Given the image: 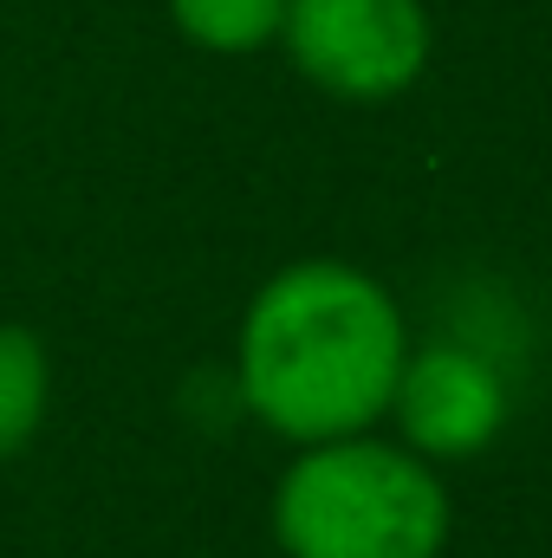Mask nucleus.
I'll return each instance as SVG.
<instances>
[{
    "label": "nucleus",
    "instance_id": "obj_1",
    "mask_svg": "<svg viewBox=\"0 0 552 558\" xmlns=\"http://www.w3.org/2000/svg\"><path fill=\"white\" fill-rule=\"evenodd\" d=\"M404 357V312L377 279L299 260L248 305L241 397L286 441H345L391 410Z\"/></svg>",
    "mask_w": 552,
    "mask_h": 558
},
{
    "label": "nucleus",
    "instance_id": "obj_2",
    "mask_svg": "<svg viewBox=\"0 0 552 558\" xmlns=\"http://www.w3.org/2000/svg\"><path fill=\"white\" fill-rule=\"evenodd\" d=\"M274 533L292 558H435L448 494L422 454L391 441H312L279 481Z\"/></svg>",
    "mask_w": 552,
    "mask_h": 558
},
{
    "label": "nucleus",
    "instance_id": "obj_3",
    "mask_svg": "<svg viewBox=\"0 0 552 558\" xmlns=\"http://www.w3.org/2000/svg\"><path fill=\"white\" fill-rule=\"evenodd\" d=\"M279 39L292 65L332 98H397L429 65L422 0H286Z\"/></svg>",
    "mask_w": 552,
    "mask_h": 558
},
{
    "label": "nucleus",
    "instance_id": "obj_4",
    "mask_svg": "<svg viewBox=\"0 0 552 558\" xmlns=\"http://www.w3.org/2000/svg\"><path fill=\"white\" fill-rule=\"evenodd\" d=\"M391 410L429 461H461V454H475L501 435L507 384L488 357H475L461 344H429V351L404 357Z\"/></svg>",
    "mask_w": 552,
    "mask_h": 558
},
{
    "label": "nucleus",
    "instance_id": "obj_5",
    "mask_svg": "<svg viewBox=\"0 0 552 558\" xmlns=\"http://www.w3.org/2000/svg\"><path fill=\"white\" fill-rule=\"evenodd\" d=\"M46 344L20 325H0V461L20 454L33 441V428L46 416Z\"/></svg>",
    "mask_w": 552,
    "mask_h": 558
},
{
    "label": "nucleus",
    "instance_id": "obj_6",
    "mask_svg": "<svg viewBox=\"0 0 552 558\" xmlns=\"http://www.w3.org/2000/svg\"><path fill=\"white\" fill-rule=\"evenodd\" d=\"M169 20L208 52H261L267 39H279L286 0H169Z\"/></svg>",
    "mask_w": 552,
    "mask_h": 558
}]
</instances>
